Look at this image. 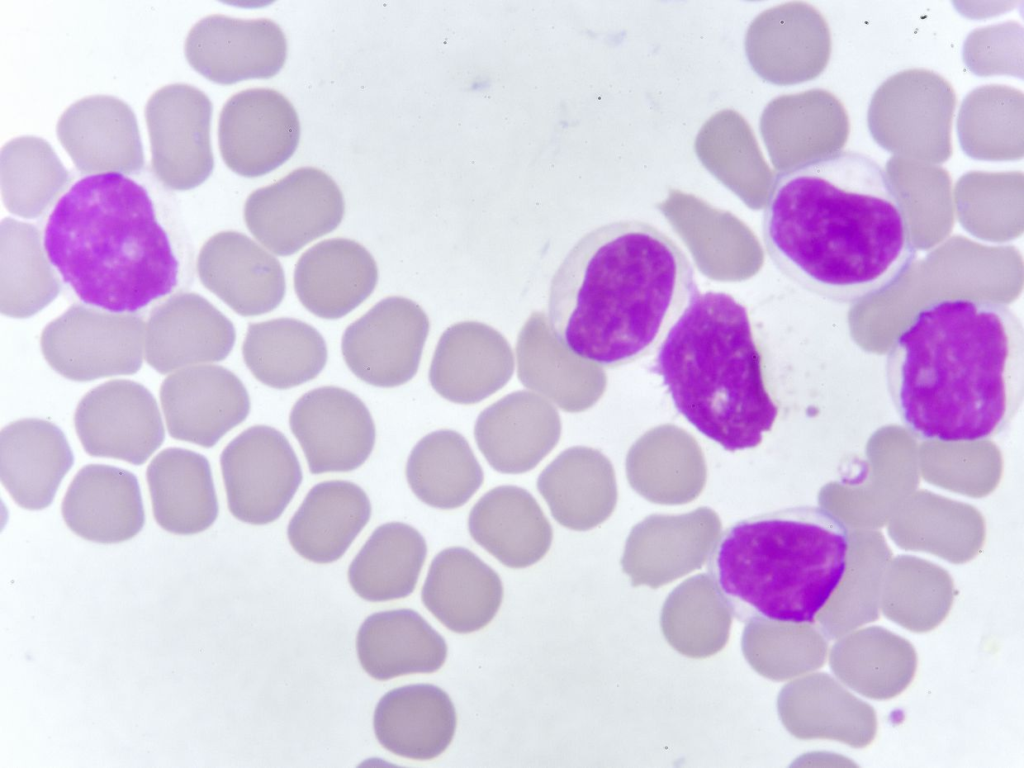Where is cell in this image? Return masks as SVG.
<instances>
[{
    "label": "cell",
    "mask_w": 1024,
    "mask_h": 768,
    "mask_svg": "<svg viewBox=\"0 0 1024 768\" xmlns=\"http://www.w3.org/2000/svg\"><path fill=\"white\" fill-rule=\"evenodd\" d=\"M766 252L802 289L855 303L894 286L917 249L907 213L884 168L835 150L780 172L762 219Z\"/></svg>",
    "instance_id": "6da1fadb"
},
{
    "label": "cell",
    "mask_w": 1024,
    "mask_h": 768,
    "mask_svg": "<svg viewBox=\"0 0 1024 768\" xmlns=\"http://www.w3.org/2000/svg\"><path fill=\"white\" fill-rule=\"evenodd\" d=\"M887 390L916 437L974 442L1004 431L1024 397V331L1005 303L942 298L922 307L892 343Z\"/></svg>",
    "instance_id": "7a4b0ae2"
},
{
    "label": "cell",
    "mask_w": 1024,
    "mask_h": 768,
    "mask_svg": "<svg viewBox=\"0 0 1024 768\" xmlns=\"http://www.w3.org/2000/svg\"><path fill=\"white\" fill-rule=\"evenodd\" d=\"M698 291L683 249L654 225L610 222L583 235L554 272L548 329L567 353L617 367L657 349Z\"/></svg>",
    "instance_id": "3957f363"
},
{
    "label": "cell",
    "mask_w": 1024,
    "mask_h": 768,
    "mask_svg": "<svg viewBox=\"0 0 1024 768\" xmlns=\"http://www.w3.org/2000/svg\"><path fill=\"white\" fill-rule=\"evenodd\" d=\"M44 251L79 299L133 314L170 295L181 263L144 187L120 173L84 177L59 199Z\"/></svg>",
    "instance_id": "277c9868"
},
{
    "label": "cell",
    "mask_w": 1024,
    "mask_h": 768,
    "mask_svg": "<svg viewBox=\"0 0 1024 768\" xmlns=\"http://www.w3.org/2000/svg\"><path fill=\"white\" fill-rule=\"evenodd\" d=\"M850 547L845 524L817 506L740 520L712 546L707 571L737 620L813 623L842 583Z\"/></svg>",
    "instance_id": "5b68a950"
},
{
    "label": "cell",
    "mask_w": 1024,
    "mask_h": 768,
    "mask_svg": "<svg viewBox=\"0 0 1024 768\" xmlns=\"http://www.w3.org/2000/svg\"><path fill=\"white\" fill-rule=\"evenodd\" d=\"M654 370L678 412L727 451L757 447L778 416L748 312L727 293L692 296Z\"/></svg>",
    "instance_id": "8992f818"
},
{
    "label": "cell",
    "mask_w": 1024,
    "mask_h": 768,
    "mask_svg": "<svg viewBox=\"0 0 1024 768\" xmlns=\"http://www.w3.org/2000/svg\"><path fill=\"white\" fill-rule=\"evenodd\" d=\"M344 211V198L335 181L320 169L303 167L252 192L244 206V219L268 250L289 256L336 229Z\"/></svg>",
    "instance_id": "52a82bcc"
},
{
    "label": "cell",
    "mask_w": 1024,
    "mask_h": 768,
    "mask_svg": "<svg viewBox=\"0 0 1024 768\" xmlns=\"http://www.w3.org/2000/svg\"><path fill=\"white\" fill-rule=\"evenodd\" d=\"M220 465L231 514L252 525L277 520L302 481L289 441L266 425L252 426L235 437L222 451Z\"/></svg>",
    "instance_id": "ba28073f"
},
{
    "label": "cell",
    "mask_w": 1024,
    "mask_h": 768,
    "mask_svg": "<svg viewBox=\"0 0 1024 768\" xmlns=\"http://www.w3.org/2000/svg\"><path fill=\"white\" fill-rule=\"evenodd\" d=\"M212 103L194 86L176 83L158 89L145 109L152 168L165 186L189 190L212 173Z\"/></svg>",
    "instance_id": "9c48e42d"
},
{
    "label": "cell",
    "mask_w": 1024,
    "mask_h": 768,
    "mask_svg": "<svg viewBox=\"0 0 1024 768\" xmlns=\"http://www.w3.org/2000/svg\"><path fill=\"white\" fill-rule=\"evenodd\" d=\"M74 425L89 455L134 465L146 462L165 438L155 398L130 380H112L87 393L78 404Z\"/></svg>",
    "instance_id": "30bf717a"
},
{
    "label": "cell",
    "mask_w": 1024,
    "mask_h": 768,
    "mask_svg": "<svg viewBox=\"0 0 1024 768\" xmlns=\"http://www.w3.org/2000/svg\"><path fill=\"white\" fill-rule=\"evenodd\" d=\"M300 139V123L291 102L268 88L241 91L224 104L219 117L221 156L244 177L263 176L286 162Z\"/></svg>",
    "instance_id": "8fae6325"
},
{
    "label": "cell",
    "mask_w": 1024,
    "mask_h": 768,
    "mask_svg": "<svg viewBox=\"0 0 1024 768\" xmlns=\"http://www.w3.org/2000/svg\"><path fill=\"white\" fill-rule=\"evenodd\" d=\"M289 424L312 474L355 470L375 444L368 408L340 387L324 386L302 395L290 412Z\"/></svg>",
    "instance_id": "7c38bea8"
},
{
    "label": "cell",
    "mask_w": 1024,
    "mask_h": 768,
    "mask_svg": "<svg viewBox=\"0 0 1024 768\" xmlns=\"http://www.w3.org/2000/svg\"><path fill=\"white\" fill-rule=\"evenodd\" d=\"M141 321L73 306L44 330L43 354L54 370L75 381L133 374L141 367L143 344L121 341L143 340V333H120Z\"/></svg>",
    "instance_id": "4fadbf2b"
},
{
    "label": "cell",
    "mask_w": 1024,
    "mask_h": 768,
    "mask_svg": "<svg viewBox=\"0 0 1024 768\" xmlns=\"http://www.w3.org/2000/svg\"><path fill=\"white\" fill-rule=\"evenodd\" d=\"M426 327L415 303L385 298L346 328L341 343L345 363L367 384L402 385L417 371Z\"/></svg>",
    "instance_id": "5bb4252c"
},
{
    "label": "cell",
    "mask_w": 1024,
    "mask_h": 768,
    "mask_svg": "<svg viewBox=\"0 0 1024 768\" xmlns=\"http://www.w3.org/2000/svg\"><path fill=\"white\" fill-rule=\"evenodd\" d=\"M185 56L190 66L208 80L230 85L275 76L286 61L287 41L279 25L270 19L214 14L190 29Z\"/></svg>",
    "instance_id": "9a60e30c"
},
{
    "label": "cell",
    "mask_w": 1024,
    "mask_h": 768,
    "mask_svg": "<svg viewBox=\"0 0 1024 768\" xmlns=\"http://www.w3.org/2000/svg\"><path fill=\"white\" fill-rule=\"evenodd\" d=\"M169 435L177 440L213 447L250 412L249 394L228 369L203 365L167 377L160 390Z\"/></svg>",
    "instance_id": "2e32d148"
},
{
    "label": "cell",
    "mask_w": 1024,
    "mask_h": 768,
    "mask_svg": "<svg viewBox=\"0 0 1024 768\" xmlns=\"http://www.w3.org/2000/svg\"><path fill=\"white\" fill-rule=\"evenodd\" d=\"M57 136L82 174L138 172L144 157L134 112L107 95L82 98L57 123Z\"/></svg>",
    "instance_id": "e0dca14e"
},
{
    "label": "cell",
    "mask_w": 1024,
    "mask_h": 768,
    "mask_svg": "<svg viewBox=\"0 0 1024 768\" xmlns=\"http://www.w3.org/2000/svg\"><path fill=\"white\" fill-rule=\"evenodd\" d=\"M198 272L202 283L242 316L270 312L285 295L278 259L239 232L211 237L200 252Z\"/></svg>",
    "instance_id": "ac0fdd59"
},
{
    "label": "cell",
    "mask_w": 1024,
    "mask_h": 768,
    "mask_svg": "<svg viewBox=\"0 0 1024 768\" xmlns=\"http://www.w3.org/2000/svg\"><path fill=\"white\" fill-rule=\"evenodd\" d=\"M556 409L527 392L506 396L485 409L474 427L477 446L490 466L505 474L532 470L557 445Z\"/></svg>",
    "instance_id": "d6986e66"
},
{
    "label": "cell",
    "mask_w": 1024,
    "mask_h": 768,
    "mask_svg": "<svg viewBox=\"0 0 1024 768\" xmlns=\"http://www.w3.org/2000/svg\"><path fill=\"white\" fill-rule=\"evenodd\" d=\"M61 510L75 534L104 544L131 539L145 522L136 476L109 465L90 464L80 469L69 485Z\"/></svg>",
    "instance_id": "ffe728a7"
},
{
    "label": "cell",
    "mask_w": 1024,
    "mask_h": 768,
    "mask_svg": "<svg viewBox=\"0 0 1024 768\" xmlns=\"http://www.w3.org/2000/svg\"><path fill=\"white\" fill-rule=\"evenodd\" d=\"M378 268L369 251L356 241H321L299 258L294 289L303 306L324 319H338L374 291Z\"/></svg>",
    "instance_id": "44dd1931"
},
{
    "label": "cell",
    "mask_w": 1024,
    "mask_h": 768,
    "mask_svg": "<svg viewBox=\"0 0 1024 768\" xmlns=\"http://www.w3.org/2000/svg\"><path fill=\"white\" fill-rule=\"evenodd\" d=\"M74 462L60 428L36 418L21 419L0 433V477L22 508L44 509Z\"/></svg>",
    "instance_id": "7402d4cb"
},
{
    "label": "cell",
    "mask_w": 1024,
    "mask_h": 768,
    "mask_svg": "<svg viewBox=\"0 0 1024 768\" xmlns=\"http://www.w3.org/2000/svg\"><path fill=\"white\" fill-rule=\"evenodd\" d=\"M421 598L448 629L471 633L494 618L502 602L503 587L498 574L473 552L450 547L433 559Z\"/></svg>",
    "instance_id": "603a6c76"
},
{
    "label": "cell",
    "mask_w": 1024,
    "mask_h": 768,
    "mask_svg": "<svg viewBox=\"0 0 1024 768\" xmlns=\"http://www.w3.org/2000/svg\"><path fill=\"white\" fill-rule=\"evenodd\" d=\"M374 732L388 751L415 760L439 756L451 743L456 712L448 694L432 684L387 692L374 712Z\"/></svg>",
    "instance_id": "cb8c5ba5"
},
{
    "label": "cell",
    "mask_w": 1024,
    "mask_h": 768,
    "mask_svg": "<svg viewBox=\"0 0 1024 768\" xmlns=\"http://www.w3.org/2000/svg\"><path fill=\"white\" fill-rule=\"evenodd\" d=\"M468 529L480 546L510 568H525L541 560L553 537L534 497L512 485L483 495L470 511Z\"/></svg>",
    "instance_id": "d4e9b609"
},
{
    "label": "cell",
    "mask_w": 1024,
    "mask_h": 768,
    "mask_svg": "<svg viewBox=\"0 0 1024 768\" xmlns=\"http://www.w3.org/2000/svg\"><path fill=\"white\" fill-rule=\"evenodd\" d=\"M371 516L364 490L353 482L330 480L316 484L291 518L287 535L303 558L315 563L338 560Z\"/></svg>",
    "instance_id": "484cf974"
},
{
    "label": "cell",
    "mask_w": 1024,
    "mask_h": 768,
    "mask_svg": "<svg viewBox=\"0 0 1024 768\" xmlns=\"http://www.w3.org/2000/svg\"><path fill=\"white\" fill-rule=\"evenodd\" d=\"M156 522L174 534L208 529L218 516V500L209 461L183 448L161 451L147 468Z\"/></svg>",
    "instance_id": "4316f807"
},
{
    "label": "cell",
    "mask_w": 1024,
    "mask_h": 768,
    "mask_svg": "<svg viewBox=\"0 0 1024 768\" xmlns=\"http://www.w3.org/2000/svg\"><path fill=\"white\" fill-rule=\"evenodd\" d=\"M363 669L377 680L432 673L444 664V638L417 612L398 609L370 615L357 634Z\"/></svg>",
    "instance_id": "83f0119b"
},
{
    "label": "cell",
    "mask_w": 1024,
    "mask_h": 768,
    "mask_svg": "<svg viewBox=\"0 0 1024 768\" xmlns=\"http://www.w3.org/2000/svg\"><path fill=\"white\" fill-rule=\"evenodd\" d=\"M242 353L253 376L276 389H289L314 379L327 362L322 335L313 326L292 318L249 324Z\"/></svg>",
    "instance_id": "f1b7e54d"
},
{
    "label": "cell",
    "mask_w": 1024,
    "mask_h": 768,
    "mask_svg": "<svg viewBox=\"0 0 1024 768\" xmlns=\"http://www.w3.org/2000/svg\"><path fill=\"white\" fill-rule=\"evenodd\" d=\"M427 546L423 536L401 522L377 527L348 569L351 587L361 598L379 602L409 596L415 589Z\"/></svg>",
    "instance_id": "f546056e"
},
{
    "label": "cell",
    "mask_w": 1024,
    "mask_h": 768,
    "mask_svg": "<svg viewBox=\"0 0 1024 768\" xmlns=\"http://www.w3.org/2000/svg\"><path fill=\"white\" fill-rule=\"evenodd\" d=\"M406 478L422 502L450 510L464 505L477 492L484 475L466 439L445 429L427 434L414 446Z\"/></svg>",
    "instance_id": "4dcf8cb0"
},
{
    "label": "cell",
    "mask_w": 1024,
    "mask_h": 768,
    "mask_svg": "<svg viewBox=\"0 0 1024 768\" xmlns=\"http://www.w3.org/2000/svg\"><path fill=\"white\" fill-rule=\"evenodd\" d=\"M606 472V462L599 452L571 447L541 472L537 488L560 525L584 531L606 515Z\"/></svg>",
    "instance_id": "1f68e13d"
},
{
    "label": "cell",
    "mask_w": 1024,
    "mask_h": 768,
    "mask_svg": "<svg viewBox=\"0 0 1024 768\" xmlns=\"http://www.w3.org/2000/svg\"><path fill=\"white\" fill-rule=\"evenodd\" d=\"M171 300L177 312V320L162 306L161 309L170 317L169 321L158 311L154 316L167 323L169 328L150 320L148 337L177 334L166 337L168 340L176 337V341L147 356L149 365L165 374L188 364L225 359L235 342L236 334L231 321L199 295L188 294V311L184 313V319L178 297Z\"/></svg>",
    "instance_id": "d6a6232c"
},
{
    "label": "cell",
    "mask_w": 1024,
    "mask_h": 768,
    "mask_svg": "<svg viewBox=\"0 0 1024 768\" xmlns=\"http://www.w3.org/2000/svg\"><path fill=\"white\" fill-rule=\"evenodd\" d=\"M0 171L5 206L24 218L43 214L70 181L50 144L34 136L15 138L2 147Z\"/></svg>",
    "instance_id": "836d02e7"
},
{
    "label": "cell",
    "mask_w": 1024,
    "mask_h": 768,
    "mask_svg": "<svg viewBox=\"0 0 1024 768\" xmlns=\"http://www.w3.org/2000/svg\"><path fill=\"white\" fill-rule=\"evenodd\" d=\"M597 366L577 358L523 357L519 363L522 382L544 394L566 412L587 409L596 399Z\"/></svg>",
    "instance_id": "e575fe53"
}]
</instances>
